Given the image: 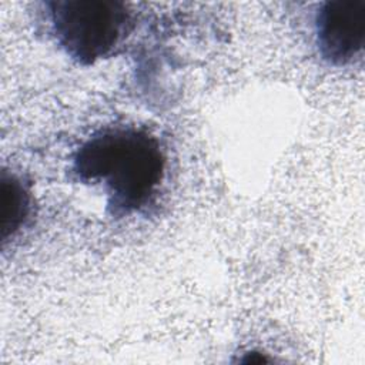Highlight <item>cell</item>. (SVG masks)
<instances>
[{
	"instance_id": "cell-2",
	"label": "cell",
	"mask_w": 365,
	"mask_h": 365,
	"mask_svg": "<svg viewBox=\"0 0 365 365\" xmlns=\"http://www.w3.org/2000/svg\"><path fill=\"white\" fill-rule=\"evenodd\" d=\"M46 17L57 46L78 64L113 56L133 30V13L117 0H51Z\"/></svg>"
},
{
	"instance_id": "cell-1",
	"label": "cell",
	"mask_w": 365,
	"mask_h": 365,
	"mask_svg": "<svg viewBox=\"0 0 365 365\" xmlns=\"http://www.w3.org/2000/svg\"><path fill=\"white\" fill-rule=\"evenodd\" d=\"M165 155L150 131L133 125L107 127L93 133L74 151L70 171L106 194L107 211L130 217L157 197L165 175Z\"/></svg>"
},
{
	"instance_id": "cell-3",
	"label": "cell",
	"mask_w": 365,
	"mask_h": 365,
	"mask_svg": "<svg viewBox=\"0 0 365 365\" xmlns=\"http://www.w3.org/2000/svg\"><path fill=\"white\" fill-rule=\"evenodd\" d=\"M314 31L325 63L335 67L354 63L365 47V0L324 1L315 13Z\"/></svg>"
},
{
	"instance_id": "cell-4",
	"label": "cell",
	"mask_w": 365,
	"mask_h": 365,
	"mask_svg": "<svg viewBox=\"0 0 365 365\" xmlns=\"http://www.w3.org/2000/svg\"><path fill=\"white\" fill-rule=\"evenodd\" d=\"M1 197H3V240L14 235L27 220L31 204L30 192L21 180L11 174L3 173L1 178Z\"/></svg>"
}]
</instances>
